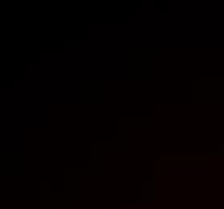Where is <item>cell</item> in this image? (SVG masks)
Returning a JSON list of instances; mask_svg holds the SVG:
<instances>
[{"label":"cell","instance_id":"1","mask_svg":"<svg viewBox=\"0 0 224 209\" xmlns=\"http://www.w3.org/2000/svg\"><path fill=\"white\" fill-rule=\"evenodd\" d=\"M155 203V182L144 180L142 182V204L153 206Z\"/></svg>","mask_w":224,"mask_h":209},{"label":"cell","instance_id":"2","mask_svg":"<svg viewBox=\"0 0 224 209\" xmlns=\"http://www.w3.org/2000/svg\"><path fill=\"white\" fill-rule=\"evenodd\" d=\"M219 154H224V142H219Z\"/></svg>","mask_w":224,"mask_h":209}]
</instances>
